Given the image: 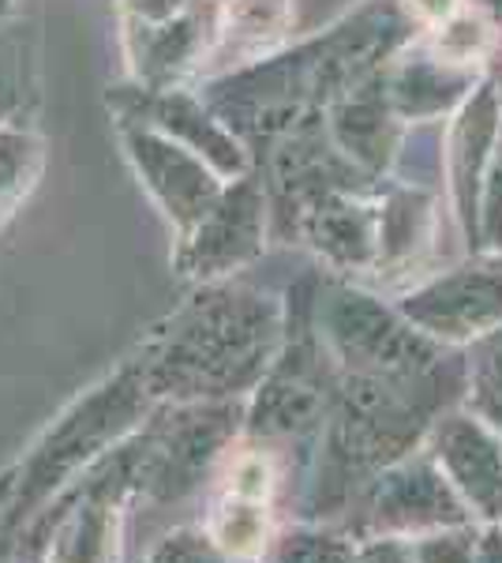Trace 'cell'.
Segmentation results:
<instances>
[{"instance_id":"6da1fadb","label":"cell","mask_w":502,"mask_h":563,"mask_svg":"<svg viewBox=\"0 0 502 563\" xmlns=\"http://www.w3.org/2000/svg\"><path fill=\"white\" fill-rule=\"evenodd\" d=\"M465 398V350L390 376H337L323 429L308 443L293 488L300 522L342 526L371 477L427 443L435 421Z\"/></svg>"},{"instance_id":"7a4b0ae2","label":"cell","mask_w":502,"mask_h":563,"mask_svg":"<svg viewBox=\"0 0 502 563\" xmlns=\"http://www.w3.org/2000/svg\"><path fill=\"white\" fill-rule=\"evenodd\" d=\"M286 334V301L248 282H199L135 346L158 402H248Z\"/></svg>"},{"instance_id":"3957f363","label":"cell","mask_w":502,"mask_h":563,"mask_svg":"<svg viewBox=\"0 0 502 563\" xmlns=\"http://www.w3.org/2000/svg\"><path fill=\"white\" fill-rule=\"evenodd\" d=\"M154 406L158 398L150 395L140 357L127 353L109 376L71 398L8 466H0V560L71 481L140 429Z\"/></svg>"},{"instance_id":"277c9868","label":"cell","mask_w":502,"mask_h":563,"mask_svg":"<svg viewBox=\"0 0 502 563\" xmlns=\"http://www.w3.org/2000/svg\"><path fill=\"white\" fill-rule=\"evenodd\" d=\"M143 429V424H140ZM135 429V432H140ZM135 432L102 455L15 538L8 563H124L127 519L140 507Z\"/></svg>"},{"instance_id":"5b68a950","label":"cell","mask_w":502,"mask_h":563,"mask_svg":"<svg viewBox=\"0 0 502 563\" xmlns=\"http://www.w3.org/2000/svg\"><path fill=\"white\" fill-rule=\"evenodd\" d=\"M319 275L300 278L286 297V334L263 384L252 390L244 435L274 448H308L323 429L337 390V365L315 327Z\"/></svg>"},{"instance_id":"8992f818","label":"cell","mask_w":502,"mask_h":563,"mask_svg":"<svg viewBox=\"0 0 502 563\" xmlns=\"http://www.w3.org/2000/svg\"><path fill=\"white\" fill-rule=\"evenodd\" d=\"M248 402H158L135 432L140 507H172L210 488L244 435Z\"/></svg>"},{"instance_id":"52a82bcc","label":"cell","mask_w":502,"mask_h":563,"mask_svg":"<svg viewBox=\"0 0 502 563\" xmlns=\"http://www.w3.org/2000/svg\"><path fill=\"white\" fill-rule=\"evenodd\" d=\"M315 327L331 350L337 376H390L443 361L450 346L420 334L398 305L342 275H319Z\"/></svg>"},{"instance_id":"ba28073f","label":"cell","mask_w":502,"mask_h":563,"mask_svg":"<svg viewBox=\"0 0 502 563\" xmlns=\"http://www.w3.org/2000/svg\"><path fill=\"white\" fill-rule=\"evenodd\" d=\"M477 522L465 499L454 493L432 451L420 448L413 455L398 459L371 485L356 496L353 511L345 515V530L356 541L368 538H424V533L446 530V526Z\"/></svg>"},{"instance_id":"9c48e42d","label":"cell","mask_w":502,"mask_h":563,"mask_svg":"<svg viewBox=\"0 0 502 563\" xmlns=\"http://www.w3.org/2000/svg\"><path fill=\"white\" fill-rule=\"evenodd\" d=\"M267 185L255 174L236 177L225 185L217 203L188 233H180L172 267H177L180 278L196 282V286L199 282L233 278L236 271H244L248 263L263 256V249H267Z\"/></svg>"},{"instance_id":"30bf717a","label":"cell","mask_w":502,"mask_h":563,"mask_svg":"<svg viewBox=\"0 0 502 563\" xmlns=\"http://www.w3.org/2000/svg\"><path fill=\"white\" fill-rule=\"evenodd\" d=\"M394 305L420 334L465 350L480 334L502 327V256H477L443 275L413 282Z\"/></svg>"},{"instance_id":"8fae6325","label":"cell","mask_w":502,"mask_h":563,"mask_svg":"<svg viewBox=\"0 0 502 563\" xmlns=\"http://www.w3.org/2000/svg\"><path fill=\"white\" fill-rule=\"evenodd\" d=\"M121 143L143 188L166 211L169 222L177 225V233H188L230 185L207 158L180 147L177 140H169L166 132L150 129V124L121 121Z\"/></svg>"},{"instance_id":"7c38bea8","label":"cell","mask_w":502,"mask_h":563,"mask_svg":"<svg viewBox=\"0 0 502 563\" xmlns=\"http://www.w3.org/2000/svg\"><path fill=\"white\" fill-rule=\"evenodd\" d=\"M427 451L480 526H502V435L450 406L427 432Z\"/></svg>"},{"instance_id":"4fadbf2b","label":"cell","mask_w":502,"mask_h":563,"mask_svg":"<svg viewBox=\"0 0 502 563\" xmlns=\"http://www.w3.org/2000/svg\"><path fill=\"white\" fill-rule=\"evenodd\" d=\"M113 98H116L121 121H140V124H150V129L166 132L180 147L207 158L225 180L252 174L241 135L225 129L222 117H217L203 98L188 95V90H180V87H172V90L132 87V90H116Z\"/></svg>"},{"instance_id":"5bb4252c","label":"cell","mask_w":502,"mask_h":563,"mask_svg":"<svg viewBox=\"0 0 502 563\" xmlns=\"http://www.w3.org/2000/svg\"><path fill=\"white\" fill-rule=\"evenodd\" d=\"M382 180L360 188H334L319 196L300 218L297 238L315 249V256L334 275H376L379 271V222Z\"/></svg>"},{"instance_id":"9a60e30c","label":"cell","mask_w":502,"mask_h":563,"mask_svg":"<svg viewBox=\"0 0 502 563\" xmlns=\"http://www.w3.org/2000/svg\"><path fill=\"white\" fill-rule=\"evenodd\" d=\"M217 23L222 4L214 0H199L169 23H121L135 87L172 90L185 84L203 60L214 57Z\"/></svg>"},{"instance_id":"2e32d148","label":"cell","mask_w":502,"mask_h":563,"mask_svg":"<svg viewBox=\"0 0 502 563\" xmlns=\"http://www.w3.org/2000/svg\"><path fill=\"white\" fill-rule=\"evenodd\" d=\"M502 135V106L491 87V79H480L454 113V129L446 140V180L454 196V218L469 252H477V214H480V188L488 177L491 154L499 147Z\"/></svg>"},{"instance_id":"e0dca14e","label":"cell","mask_w":502,"mask_h":563,"mask_svg":"<svg viewBox=\"0 0 502 563\" xmlns=\"http://www.w3.org/2000/svg\"><path fill=\"white\" fill-rule=\"evenodd\" d=\"M382 71L356 84L353 90H345L342 98H334L323 113L337 151L371 180H382V174L394 166L401 132H405V121L390 106L387 76Z\"/></svg>"},{"instance_id":"ac0fdd59","label":"cell","mask_w":502,"mask_h":563,"mask_svg":"<svg viewBox=\"0 0 502 563\" xmlns=\"http://www.w3.org/2000/svg\"><path fill=\"white\" fill-rule=\"evenodd\" d=\"M387 95L394 113L405 124L416 121H435V117L458 113L465 98L480 87L483 68H465V65H450L439 53H432L424 42L405 45L394 60L387 65Z\"/></svg>"},{"instance_id":"d6986e66","label":"cell","mask_w":502,"mask_h":563,"mask_svg":"<svg viewBox=\"0 0 502 563\" xmlns=\"http://www.w3.org/2000/svg\"><path fill=\"white\" fill-rule=\"evenodd\" d=\"M382 222H379V271L401 275L413 271L435 238V199L424 188L382 185Z\"/></svg>"},{"instance_id":"ffe728a7","label":"cell","mask_w":502,"mask_h":563,"mask_svg":"<svg viewBox=\"0 0 502 563\" xmlns=\"http://www.w3.org/2000/svg\"><path fill=\"white\" fill-rule=\"evenodd\" d=\"M293 0H225L214 57L225 53V57H236V65L263 60L274 42L286 38V31L293 26Z\"/></svg>"},{"instance_id":"44dd1931","label":"cell","mask_w":502,"mask_h":563,"mask_svg":"<svg viewBox=\"0 0 502 563\" xmlns=\"http://www.w3.org/2000/svg\"><path fill=\"white\" fill-rule=\"evenodd\" d=\"M263 563H360V541L345 526L297 519L281 526Z\"/></svg>"},{"instance_id":"7402d4cb","label":"cell","mask_w":502,"mask_h":563,"mask_svg":"<svg viewBox=\"0 0 502 563\" xmlns=\"http://www.w3.org/2000/svg\"><path fill=\"white\" fill-rule=\"evenodd\" d=\"M461 406L502 435V327L465 346V398Z\"/></svg>"},{"instance_id":"603a6c76","label":"cell","mask_w":502,"mask_h":563,"mask_svg":"<svg viewBox=\"0 0 502 563\" xmlns=\"http://www.w3.org/2000/svg\"><path fill=\"white\" fill-rule=\"evenodd\" d=\"M42 162L45 151L38 132L15 121L0 124V225L15 214V207L34 188V180L42 174Z\"/></svg>"},{"instance_id":"cb8c5ba5","label":"cell","mask_w":502,"mask_h":563,"mask_svg":"<svg viewBox=\"0 0 502 563\" xmlns=\"http://www.w3.org/2000/svg\"><path fill=\"white\" fill-rule=\"evenodd\" d=\"M140 563H244V560L230 556L203 526H180V530H169L161 541H154Z\"/></svg>"},{"instance_id":"d4e9b609","label":"cell","mask_w":502,"mask_h":563,"mask_svg":"<svg viewBox=\"0 0 502 563\" xmlns=\"http://www.w3.org/2000/svg\"><path fill=\"white\" fill-rule=\"evenodd\" d=\"M480 533H483L480 522L446 526V530L413 538V541H409V549H413L416 563H477Z\"/></svg>"},{"instance_id":"484cf974","label":"cell","mask_w":502,"mask_h":563,"mask_svg":"<svg viewBox=\"0 0 502 563\" xmlns=\"http://www.w3.org/2000/svg\"><path fill=\"white\" fill-rule=\"evenodd\" d=\"M472 256H502V135L491 154L488 177L480 188V214H477V252Z\"/></svg>"},{"instance_id":"4316f807","label":"cell","mask_w":502,"mask_h":563,"mask_svg":"<svg viewBox=\"0 0 502 563\" xmlns=\"http://www.w3.org/2000/svg\"><path fill=\"white\" fill-rule=\"evenodd\" d=\"M199 0H121V23H169Z\"/></svg>"},{"instance_id":"83f0119b","label":"cell","mask_w":502,"mask_h":563,"mask_svg":"<svg viewBox=\"0 0 502 563\" xmlns=\"http://www.w3.org/2000/svg\"><path fill=\"white\" fill-rule=\"evenodd\" d=\"M20 109V57L12 45L0 42V124Z\"/></svg>"},{"instance_id":"f1b7e54d","label":"cell","mask_w":502,"mask_h":563,"mask_svg":"<svg viewBox=\"0 0 502 563\" xmlns=\"http://www.w3.org/2000/svg\"><path fill=\"white\" fill-rule=\"evenodd\" d=\"M401 4H405V12L413 15L420 31H432V26L450 20L454 12H461L465 0H401Z\"/></svg>"},{"instance_id":"f546056e","label":"cell","mask_w":502,"mask_h":563,"mask_svg":"<svg viewBox=\"0 0 502 563\" xmlns=\"http://www.w3.org/2000/svg\"><path fill=\"white\" fill-rule=\"evenodd\" d=\"M360 563H416L405 538H368L360 541Z\"/></svg>"},{"instance_id":"4dcf8cb0","label":"cell","mask_w":502,"mask_h":563,"mask_svg":"<svg viewBox=\"0 0 502 563\" xmlns=\"http://www.w3.org/2000/svg\"><path fill=\"white\" fill-rule=\"evenodd\" d=\"M477 563H502V526H483Z\"/></svg>"},{"instance_id":"1f68e13d","label":"cell","mask_w":502,"mask_h":563,"mask_svg":"<svg viewBox=\"0 0 502 563\" xmlns=\"http://www.w3.org/2000/svg\"><path fill=\"white\" fill-rule=\"evenodd\" d=\"M488 79H491V87H495L499 106H502V42L495 45V53H491V60H488Z\"/></svg>"},{"instance_id":"d6a6232c","label":"cell","mask_w":502,"mask_h":563,"mask_svg":"<svg viewBox=\"0 0 502 563\" xmlns=\"http://www.w3.org/2000/svg\"><path fill=\"white\" fill-rule=\"evenodd\" d=\"M477 8L483 15H488V23L495 26L499 42H502V0H477Z\"/></svg>"},{"instance_id":"836d02e7","label":"cell","mask_w":502,"mask_h":563,"mask_svg":"<svg viewBox=\"0 0 502 563\" xmlns=\"http://www.w3.org/2000/svg\"><path fill=\"white\" fill-rule=\"evenodd\" d=\"M15 8H20V0H0V20H8V15H15Z\"/></svg>"},{"instance_id":"e575fe53","label":"cell","mask_w":502,"mask_h":563,"mask_svg":"<svg viewBox=\"0 0 502 563\" xmlns=\"http://www.w3.org/2000/svg\"><path fill=\"white\" fill-rule=\"evenodd\" d=\"M0 563H8V560H0Z\"/></svg>"},{"instance_id":"d590c367","label":"cell","mask_w":502,"mask_h":563,"mask_svg":"<svg viewBox=\"0 0 502 563\" xmlns=\"http://www.w3.org/2000/svg\"><path fill=\"white\" fill-rule=\"evenodd\" d=\"M259 563H263V560H259Z\"/></svg>"}]
</instances>
